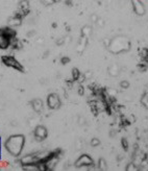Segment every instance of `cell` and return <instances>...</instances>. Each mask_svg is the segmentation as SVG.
<instances>
[{
  "instance_id": "obj_27",
  "label": "cell",
  "mask_w": 148,
  "mask_h": 171,
  "mask_svg": "<svg viewBox=\"0 0 148 171\" xmlns=\"http://www.w3.org/2000/svg\"><path fill=\"white\" fill-rule=\"evenodd\" d=\"M60 1H62V0H54V2H60Z\"/></svg>"
},
{
  "instance_id": "obj_1",
  "label": "cell",
  "mask_w": 148,
  "mask_h": 171,
  "mask_svg": "<svg viewBox=\"0 0 148 171\" xmlns=\"http://www.w3.org/2000/svg\"><path fill=\"white\" fill-rule=\"evenodd\" d=\"M25 145V136L24 135H12L4 142V148L12 157H18L23 151Z\"/></svg>"
},
{
  "instance_id": "obj_24",
  "label": "cell",
  "mask_w": 148,
  "mask_h": 171,
  "mask_svg": "<svg viewBox=\"0 0 148 171\" xmlns=\"http://www.w3.org/2000/svg\"><path fill=\"white\" fill-rule=\"evenodd\" d=\"M69 62H70V59H69L68 56H64L62 57V60H60V63L64 64V65H66V64H68Z\"/></svg>"
},
{
  "instance_id": "obj_25",
  "label": "cell",
  "mask_w": 148,
  "mask_h": 171,
  "mask_svg": "<svg viewBox=\"0 0 148 171\" xmlns=\"http://www.w3.org/2000/svg\"><path fill=\"white\" fill-rule=\"evenodd\" d=\"M122 145H123V147H124L125 149L128 147V143H127V140L126 139H123L122 140Z\"/></svg>"
},
{
  "instance_id": "obj_19",
  "label": "cell",
  "mask_w": 148,
  "mask_h": 171,
  "mask_svg": "<svg viewBox=\"0 0 148 171\" xmlns=\"http://www.w3.org/2000/svg\"><path fill=\"white\" fill-rule=\"evenodd\" d=\"M100 144V141L98 138H93V139L90 141V145L92 146V147H97V146H99Z\"/></svg>"
},
{
  "instance_id": "obj_13",
  "label": "cell",
  "mask_w": 148,
  "mask_h": 171,
  "mask_svg": "<svg viewBox=\"0 0 148 171\" xmlns=\"http://www.w3.org/2000/svg\"><path fill=\"white\" fill-rule=\"evenodd\" d=\"M1 30L4 32V35L8 38H10L11 40L16 38V30L14 29V27H11V26H6V27H2Z\"/></svg>"
},
{
  "instance_id": "obj_7",
  "label": "cell",
  "mask_w": 148,
  "mask_h": 171,
  "mask_svg": "<svg viewBox=\"0 0 148 171\" xmlns=\"http://www.w3.org/2000/svg\"><path fill=\"white\" fill-rule=\"evenodd\" d=\"M29 10H30L29 1H28V0H22V1H20L19 4H18V10L15 15L23 18L27 16L28 13H29Z\"/></svg>"
},
{
  "instance_id": "obj_22",
  "label": "cell",
  "mask_w": 148,
  "mask_h": 171,
  "mask_svg": "<svg viewBox=\"0 0 148 171\" xmlns=\"http://www.w3.org/2000/svg\"><path fill=\"white\" fill-rule=\"evenodd\" d=\"M77 94L78 95H84L85 94V89H84V87L80 85V84H79V86L77 87Z\"/></svg>"
},
{
  "instance_id": "obj_3",
  "label": "cell",
  "mask_w": 148,
  "mask_h": 171,
  "mask_svg": "<svg viewBox=\"0 0 148 171\" xmlns=\"http://www.w3.org/2000/svg\"><path fill=\"white\" fill-rule=\"evenodd\" d=\"M1 62L3 65H5L6 67L13 68L15 70L19 71V72H23L24 68L21 65V63L17 61L13 55H2L1 56Z\"/></svg>"
},
{
  "instance_id": "obj_10",
  "label": "cell",
  "mask_w": 148,
  "mask_h": 171,
  "mask_svg": "<svg viewBox=\"0 0 148 171\" xmlns=\"http://www.w3.org/2000/svg\"><path fill=\"white\" fill-rule=\"evenodd\" d=\"M22 24V18L15 15V16L11 17L8 21V26H11V27H17V26H20Z\"/></svg>"
},
{
  "instance_id": "obj_9",
  "label": "cell",
  "mask_w": 148,
  "mask_h": 171,
  "mask_svg": "<svg viewBox=\"0 0 148 171\" xmlns=\"http://www.w3.org/2000/svg\"><path fill=\"white\" fill-rule=\"evenodd\" d=\"M11 47V39L8 38L0 28V49L6 50Z\"/></svg>"
},
{
  "instance_id": "obj_11",
  "label": "cell",
  "mask_w": 148,
  "mask_h": 171,
  "mask_svg": "<svg viewBox=\"0 0 148 171\" xmlns=\"http://www.w3.org/2000/svg\"><path fill=\"white\" fill-rule=\"evenodd\" d=\"M30 104H31V108H32V110L35 111V112L40 113L42 110H43V101H42L41 99H39V98L32 99Z\"/></svg>"
},
{
  "instance_id": "obj_20",
  "label": "cell",
  "mask_w": 148,
  "mask_h": 171,
  "mask_svg": "<svg viewBox=\"0 0 148 171\" xmlns=\"http://www.w3.org/2000/svg\"><path fill=\"white\" fill-rule=\"evenodd\" d=\"M41 3L45 6H49V5H52L53 3H55L54 0H40Z\"/></svg>"
},
{
  "instance_id": "obj_18",
  "label": "cell",
  "mask_w": 148,
  "mask_h": 171,
  "mask_svg": "<svg viewBox=\"0 0 148 171\" xmlns=\"http://www.w3.org/2000/svg\"><path fill=\"white\" fill-rule=\"evenodd\" d=\"M71 73H72V79L73 81H77L78 79V77L80 76V74H82V73H80V71L78 70L77 68H73L72 69V71H71Z\"/></svg>"
},
{
  "instance_id": "obj_15",
  "label": "cell",
  "mask_w": 148,
  "mask_h": 171,
  "mask_svg": "<svg viewBox=\"0 0 148 171\" xmlns=\"http://www.w3.org/2000/svg\"><path fill=\"white\" fill-rule=\"evenodd\" d=\"M22 169L25 171H40L39 164H29V165H23Z\"/></svg>"
},
{
  "instance_id": "obj_23",
  "label": "cell",
  "mask_w": 148,
  "mask_h": 171,
  "mask_svg": "<svg viewBox=\"0 0 148 171\" xmlns=\"http://www.w3.org/2000/svg\"><path fill=\"white\" fill-rule=\"evenodd\" d=\"M65 38H60V39H57V41H55V44H57V45H59V46H60V45H63V44L65 43Z\"/></svg>"
},
{
  "instance_id": "obj_8",
  "label": "cell",
  "mask_w": 148,
  "mask_h": 171,
  "mask_svg": "<svg viewBox=\"0 0 148 171\" xmlns=\"http://www.w3.org/2000/svg\"><path fill=\"white\" fill-rule=\"evenodd\" d=\"M131 5H133V10L138 16H143L145 14V6L142 3L141 0H131Z\"/></svg>"
},
{
  "instance_id": "obj_12",
  "label": "cell",
  "mask_w": 148,
  "mask_h": 171,
  "mask_svg": "<svg viewBox=\"0 0 148 171\" xmlns=\"http://www.w3.org/2000/svg\"><path fill=\"white\" fill-rule=\"evenodd\" d=\"M88 39L89 38H86L84 35H82L79 39V42H78V45H77V51L78 52H82L85 50V48L87 47L88 45Z\"/></svg>"
},
{
  "instance_id": "obj_6",
  "label": "cell",
  "mask_w": 148,
  "mask_h": 171,
  "mask_svg": "<svg viewBox=\"0 0 148 171\" xmlns=\"http://www.w3.org/2000/svg\"><path fill=\"white\" fill-rule=\"evenodd\" d=\"M48 137V130L44 125H37L33 130V138L35 141L42 142Z\"/></svg>"
},
{
  "instance_id": "obj_26",
  "label": "cell",
  "mask_w": 148,
  "mask_h": 171,
  "mask_svg": "<svg viewBox=\"0 0 148 171\" xmlns=\"http://www.w3.org/2000/svg\"><path fill=\"white\" fill-rule=\"evenodd\" d=\"M143 105H144V106H145V108H148V100H147L146 102H145L144 104H143Z\"/></svg>"
},
{
  "instance_id": "obj_17",
  "label": "cell",
  "mask_w": 148,
  "mask_h": 171,
  "mask_svg": "<svg viewBox=\"0 0 148 171\" xmlns=\"http://www.w3.org/2000/svg\"><path fill=\"white\" fill-rule=\"evenodd\" d=\"M97 168L100 170H105L106 169V162H105L104 159H99V161H98V164H97Z\"/></svg>"
},
{
  "instance_id": "obj_4",
  "label": "cell",
  "mask_w": 148,
  "mask_h": 171,
  "mask_svg": "<svg viewBox=\"0 0 148 171\" xmlns=\"http://www.w3.org/2000/svg\"><path fill=\"white\" fill-rule=\"evenodd\" d=\"M94 164L92 157L88 154H82L74 163V166L76 168H80V169H87L89 170L90 167Z\"/></svg>"
},
{
  "instance_id": "obj_14",
  "label": "cell",
  "mask_w": 148,
  "mask_h": 171,
  "mask_svg": "<svg viewBox=\"0 0 148 171\" xmlns=\"http://www.w3.org/2000/svg\"><path fill=\"white\" fill-rule=\"evenodd\" d=\"M107 73L111 76H118L119 73H120V68L118 65H111L107 69Z\"/></svg>"
},
{
  "instance_id": "obj_5",
  "label": "cell",
  "mask_w": 148,
  "mask_h": 171,
  "mask_svg": "<svg viewBox=\"0 0 148 171\" xmlns=\"http://www.w3.org/2000/svg\"><path fill=\"white\" fill-rule=\"evenodd\" d=\"M47 106L50 110H59L62 105V101H60V96L57 93H51L47 96Z\"/></svg>"
},
{
  "instance_id": "obj_16",
  "label": "cell",
  "mask_w": 148,
  "mask_h": 171,
  "mask_svg": "<svg viewBox=\"0 0 148 171\" xmlns=\"http://www.w3.org/2000/svg\"><path fill=\"white\" fill-rule=\"evenodd\" d=\"M82 35H84V37H86V38H89L90 35H92V27L90 25H85L84 27L82 28Z\"/></svg>"
},
{
  "instance_id": "obj_2",
  "label": "cell",
  "mask_w": 148,
  "mask_h": 171,
  "mask_svg": "<svg viewBox=\"0 0 148 171\" xmlns=\"http://www.w3.org/2000/svg\"><path fill=\"white\" fill-rule=\"evenodd\" d=\"M109 50L113 53H121L127 51L131 48V43L127 39L122 37H117L115 39H113L109 43Z\"/></svg>"
},
{
  "instance_id": "obj_21",
  "label": "cell",
  "mask_w": 148,
  "mask_h": 171,
  "mask_svg": "<svg viewBox=\"0 0 148 171\" xmlns=\"http://www.w3.org/2000/svg\"><path fill=\"white\" fill-rule=\"evenodd\" d=\"M129 86H131V84H129L127 81H122L120 83V87H121L122 89H128Z\"/></svg>"
}]
</instances>
